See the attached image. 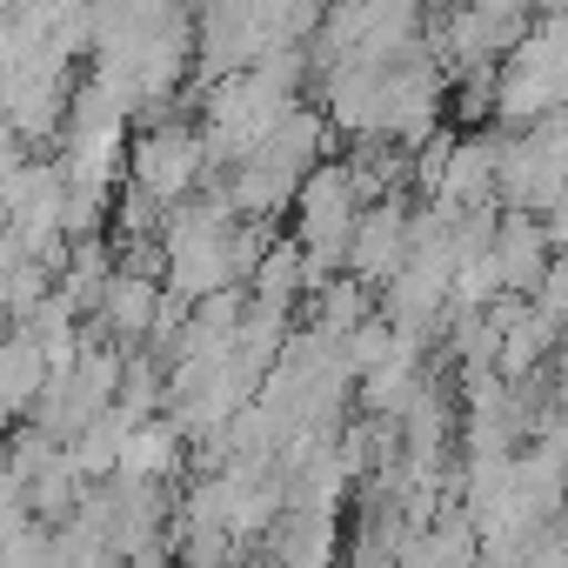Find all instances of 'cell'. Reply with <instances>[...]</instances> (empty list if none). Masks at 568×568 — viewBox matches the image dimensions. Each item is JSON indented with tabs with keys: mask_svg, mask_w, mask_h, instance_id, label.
Returning <instances> with one entry per match:
<instances>
[{
	"mask_svg": "<svg viewBox=\"0 0 568 568\" xmlns=\"http://www.w3.org/2000/svg\"><path fill=\"white\" fill-rule=\"evenodd\" d=\"M48 382H54V362H48L41 335H34V328H14V335H8V362H0V395H8V415L28 422V415L41 408Z\"/></svg>",
	"mask_w": 568,
	"mask_h": 568,
	"instance_id": "6",
	"label": "cell"
},
{
	"mask_svg": "<svg viewBox=\"0 0 568 568\" xmlns=\"http://www.w3.org/2000/svg\"><path fill=\"white\" fill-rule=\"evenodd\" d=\"M442 101H448V74H442V61H435V48H422V54H408V61H395L388 74H382V114H375V134L382 141H402V148H422V141H435L442 128Z\"/></svg>",
	"mask_w": 568,
	"mask_h": 568,
	"instance_id": "2",
	"label": "cell"
},
{
	"mask_svg": "<svg viewBox=\"0 0 568 568\" xmlns=\"http://www.w3.org/2000/svg\"><path fill=\"white\" fill-rule=\"evenodd\" d=\"M181 462H187V435H181L174 415H161V422H141L128 435V455H121V475L114 481H174Z\"/></svg>",
	"mask_w": 568,
	"mask_h": 568,
	"instance_id": "7",
	"label": "cell"
},
{
	"mask_svg": "<svg viewBox=\"0 0 568 568\" xmlns=\"http://www.w3.org/2000/svg\"><path fill=\"white\" fill-rule=\"evenodd\" d=\"M495 267H501V288H508L515 302H535V295H541V281H548V267H555L548 221H541V214H501Z\"/></svg>",
	"mask_w": 568,
	"mask_h": 568,
	"instance_id": "4",
	"label": "cell"
},
{
	"mask_svg": "<svg viewBox=\"0 0 568 568\" xmlns=\"http://www.w3.org/2000/svg\"><path fill=\"white\" fill-rule=\"evenodd\" d=\"M415 201L408 194H388V201H375L368 214H362V227H355V254H348V274L355 281H368V288H388V281L408 267V254H415Z\"/></svg>",
	"mask_w": 568,
	"mask_h": 568,
	"instance_id": "3",
	"label": "cell"
},
{
	"mask_svg": "<svg viewBox=\"0 0 568 568\" xmlns=\"http://www.w3.org/2000/svg\"><path fill=\"white\" fill-rule=\"evenodd\" d=\"M207 174H214L207 134H201V121H187V108L168 114V121H154V128H134V168H128V181L141 194H154L168 214L181 201H194Z\"/></svg>",
	"mask_w": 568,
	"mask_h": 568,
	"instance_id": "1",
	"label": "cell"
},
{
	"mask_svg": "<svg viewBox=\"0 0 568 568\" xmlns=\"http://www.w3.org/2000/svg\"><path fill=\"white\" fill-rule=\"evenodd\" d=\"M315 302V322H308V335H322V342H355L382 308H375V288L368 281H355V274H342V281H328L322 295H308Z\"/></svg>",
	"mask_w": 568,
	"mask_h": 568,
	"instance_id": "8",
	"label": "cell"
},
{
	"mask_svg": "<svg viewBox=\"0 0 568 568\" xmlns=\"http://www.w3.org/2000/svg\"><path fill=\"white\" fill-rule=\"evenodd\" d=\"M161 308H168V281L114 274V288H108V302H101L94 328H101L108 342H121L128 355H141V348L154 342V322H161Z\"/></svg>",
	"mask_w": 568,
	"mask_h": 568,
	"instance_id": "5",
	"label": "cell"
}]
</instances>
